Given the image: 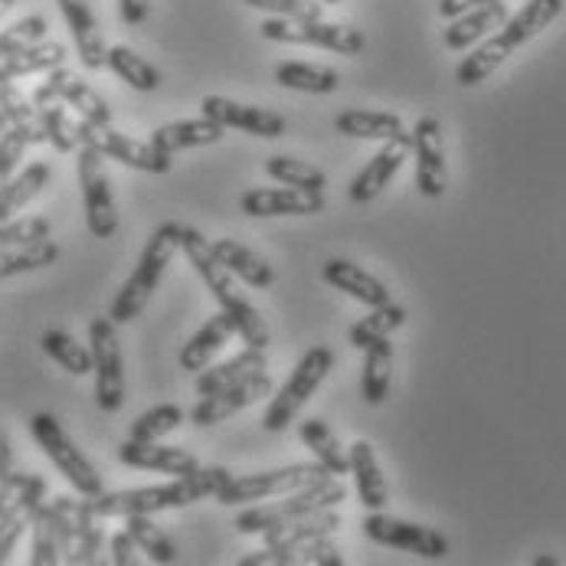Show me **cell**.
I'll return each instance as SVG.
<instances>
[{
  "label": "cell",
  "mask_w": 566,
  "mask_h": 566,
  "mask_svg": "<svg viewBox=\"0 0 566 566\" xmlns=\"http://www.w3.org/2000/svg\"><path fill=\"white\" fill-rule=\"evenodd\" d=\"M180 252L187 255V262L193 265V272L200 275V282L213 292L220 312H227L237 322V334L243 337L245 347L269 350V344H272L269 324L262 318V312L252 305V298L240 289V279L217 259L210 240L200 230L184 227V233H180Z\"/></svg>",
  "instance_id": "6da1fadb"
},
{
  "label": "cell",
  "mask_w": 566,
  "mask_h": 566,
  "mask_svg": "<svg viewBox=\"0 0 566 566\" xmlns=\"http://www.w3.org/2000/svg\"><path fill=\"white\" fill-rule=\"evenodd\" d=\"M230 482V472L220 465L197 469L190 475H180L167 485L128 488V491H102L88 497L92 511L98 517H128V514H161V511H180L197 501L213 497L220 488Z\"/></svg>",
  "instance_id": "7a4b0ae2"
},
{
  "label": "cell",
  "mask_w": 566,
  "mask_h": 566,
  "mask_svg": "<svg viewBox=\"0 0 566 566\" xmlns=\"http://www.w3.org/2000/svg\"><path fill=\"white\" fill-rule=\"evenodd\" d=\"M564 13V0H527L514 17H507L494 36H488L479 50H472V56H465L455 66V82L472 88L479 82H485L514 50H521L524 43H531L541 30H547L557 17Z\"/></svg>",
  "instance_id": "3957f363"
},
{
  "label": "cell",
  "mask_w": 566,
  "mask_h": 566,
  "mask_svg": "<svg viewBox=\"0 0 566 566\" xmlns=\"http://www.w3.org/2000/svg\"><path fill=\"white\" fill-rule=\"evenodd\" d=\"M180 233H184V223H177V220H167V223H161L151 233V240L145 243L142 255H138L135 272L125 279V285L118 289V295H115V302L108 308V318L112 322L132 324L148 308V302L155 298V292L161 285L167 265L180 252Z\"/></svg>",
  "instance_id": "277c9868"
},
{
  "label": "cell",
  "mask_w": 566,
  "mask_h": 566,
  "mask_svg": "<svg viewBox=\"0 0 566 566\" xmlns=\"http://www.w3.org/2000/svg\"><path fill=\"white\" fill-rule=\"evenodd\" d=\"M344 497H347V485L337 475H324L312 485L282 494V501H275V504H252V507L240 511L237 531L240 534H265V531H275V527L292 524L298 517H308L315 511L337 507Z\"/></svg>",
  "instance_id": "5b68a950"
},
{
  "label": "cell",
  "mask_w": 566,
  "mask_h": 566,
  "mask_svg": "<svg viewBox=\"0 0 566 566\" xmlns=\"http://www.w3.org/2000/svg\"><path fill=\"white\" fill-rule=\"evenodd\" d=\"M331 367H334V350L331 347H324V344L308 347L305 357L295 364L292 377L272 397V403L262 416V429L265 432H285L292 422H298V412L305 409V403L315 397V390L327 380Z\"/></svg>",
  "instance_id": "8992f818"
},
{
  "label": "cell",
  "mask_w": 566,
  "mask_h": 566,
  "mask_svg": "<svg viewBox=\"0 0 566 566\" xmlns=\"http://www.w3.org/2000/svg\"><path fill=\"white\" fill-rule=\"evenodd\" d=\"M30 436L43 449V455L56 465V472L76 488L82 497H95L105 491L98 469L85 459V452L70 439V432L63 429V422L53 412H33L30 416Z\"/></svg>",
  "instance_id": "52a82bcc"
},
{
  "label": "cell",
  "mask_w": 566,
  "mask_h": 566,
  "mask_svg": "<svg viewBox=\"0 0 566 566\" xmlns=\"http://www.w3.org/2000/svg\"><path fill=\"white\" fill-rule=\"evenodd\" d=\"M88 350H92V374H95V406L102 412H118L125 406V357H122L118 324L112 318H92Z\"/></svg>",
  "instance_id": "ba28073f"
},
{
  "label": "cell",
  "mask_w": 566,
  "mask_h": 566,
  "mask_svg": "<svg viewBox=\"0 0 566 566\" xmlns=\"http://www.w3.org/2000/svg\"><path fill=\"white\" fill-rule=\"evenodd\" d=\"M324 475H331L322 462H295L285 469H272V472H259V475H230V482L213 494L217 504L223 507H237V504H252V501H265V497H279L289 491L312 485Z\"/></svg>",
  "instance_id": "9c48e42d"
},
{
  "label": "cell",
  "mask_w": 566,
  "mask_h": 566,
  "mask_svg": "<svg viewBox=\"0 0 566 566\" xmlns=\"http://www.w3.org/2000/svg\"><path fill=\"white\" fill-rule=\"evenodd\" d=\"M259 33L272 43H295V46H318L340 56H357L367 46V36L344 23H324V20H285L269 17Z\"/></svg>",
  "instance_id": "30bf717a"
},
{
  "label": "cell",
  "mask_w": 566,
  "mask_h": 566,
  "mask_svg": "<svg viewBox=\"0 0 566 566\" xmlns=\"http://www.w3.org/2000/svg\"><path fill=\"white\" fill-rule=\"evenodd\" d=\"M82 203H85V227L95 240H112L118 233V207L112 197V180L105 174V158L95 148L80 145L76 151Z\"/></svg>",
  "instance_id": "8fae6325"
},
{
  "label": "cell",
  "mask_w": 566,
  "mask_h": 566,
  "mask_svg": "<svg viewBox=\"0 0 566 566\" xmlns=\"http://www.w3.org/2000/svg\"><path fill=\"white\" fill-rule=\"evenodd\" d=\"M76 138H80V145H85V148H95L102 158L125 164L132 170L170 174V167H174V158L161 155L151 142H138L132 135H122L112 125H92V122L80 118L76 122Z\"/></svg>",
  "instance_id": "7c38bea8"
},
{
  "label": "cell",
  "mask_w": 566,
  "mask_h": 566,
  "mask_svg": "<svg viewBox=\"0 0 566 566\" xmlns=\"http://www.w3.org/2000/svg\"><path fill=\"white\" fill-rule=\"evenodd\" d=\"M364 534L374 541V544H384V547H397L406 554H416L422 560H442L449 554V541L446 534H439L436 527H426V524H412L403 517H390L384 511H370L364 517Z\"/></svg>",
  "instance_id": "4fadbf2b"
},
{
  "label": "cell",
  "mask_w": 566,
  "mask_h": 566,
  "mask_svg": "<svg viewBox=\"0 0 566 566\" xmlns=\"http://www.w3.org/2000/svg\"><path fill=\"white\" fill-rule=\"evenodd\" d=\"M30 102H33V105L63 102V105H70L80 118L92 122V125H112V108H108V102H105L88 82L80 80L76 73H70L66 66L50 70V73H46V82L36 85V92H33Z\"/></svg>",
  "instance_id": "5bb4252c"
},
{
  "label": "cell",
  "mask_w": 566,
  "mask_h": 566,
  "mask_svg": "<svg viewBox=\"0 0 566 566\" xmlns=\"http://www.w3.org/2000/svg\"><path fill=\"white\" fill-rule=\"evenodd\" d=\"M409 135H412V155H416V187L426 200H439L449 187L442 122L436 115H422Z\"/></svg>",
  "instance_id": "9a60e30c"
},
{
  "label": "cell",
  "mask_w": 566,
  "mask_h": 566,
  "mask_svg": "<svg viewBox=\"0 0 566 566\" xmlns=\"http://www.w3.org/2000/svg\"><path fill=\"white\" fill-rule=\"evenodd\" d=\"M272 390H275V384H272V377H269L265 370L249 374V377L230 384V387H223V390H217V394H210V397H200V403L190 409V422H193L197 429L220 426V422H227L230 416L243 412L245 406L272 397Z\"/></svg>",
  "instance_id": "2e32d148"
},
{
  "label": "cell",
  "mask_w": 566,
  "mask_h": 566,
  "mask_svg": "<svg viewBox=\"0 0 566 566\" xmlns=\"http://www.w3.org/2000/svg\"><path fill=\"white\" fill-rule=\"evenodd\" d=\"M200 115L213 118L223 128H237V132H245L252 138H265V142L282 138L285 128H289V122L279 112L245 105V102H237V98H227V95H203Z\"/></svg>",
  "instance_id": "e0dca14e"
},
{
  "label": "cell",
  "mask_w": 566,
  "mask_h": 566,
  "mask_svg": "<svg viewBox=\"0 0 566 566\" xmlns=\"http://www.w3.org/2000/svg\"><path fill=\"white\" fill-rule=\"evenodd\" d=\"M327 207L324 193L302 190V187H255L243 193L240 210L249 220H269V217H315Z\"/></svg>",
  "instance_id": "ac0fdd59"
},
{
  "label": "cell",
  "mask_w": 566,
  "mask_h": 566,
  "mask_svg": "<svg viewBox=\"0 0 566 566\" xmlns=\"http://www.w3.org/2000/svg\"><path fill=\"white\" fill-rule=\"evenodd\" d=\"M46 479L36 472H27L20 488L10 494L3 514H0V566L10 560V554L17 551L20 537L27 534V527L33 524V514L40 511V504L46 501Z\"/></svg>",
  "instance_id": "d6986e66"
},
{
  "label": "cell",
  "mask_w": 566,
  "mask_h": 566,
  "mask_svg": "<svg viewBox=\"0 0 566 566\" xmlns=\"http://www.w3.org/2000/svg\"><path fill=\"white\" fill-rule=\"evenodd\" d=\"M409 151H412V135L409 132L390 138V142H384V148L364 164V170L350 180V187H347L350 203H360V207L364 203H374L390 187V180L400 174V167L409 158Z\"/></svg>",
  "instance_id": "ffe728a7"
},
{
  "label": "cell",
  "mask_w": 566,
  "mask_h": 566,
  "mask_svg": "<svg viewBox=\"0 0 566 566\" xmlns=\"http://www.w3.org/2000/svg\"><path fill=\"white\" fill-rule=\"evenodd\" d=\"M118 462L128 469H142V472H161V475H190L200 469V459L190 449L180 446H164V442H138V439H125L118 446Z\"/></svg>",
  "instance_id": "44dd1931"
},
{
  "label": "cell",
  "mask_w": 566,
  "mask_h": 566,
  "mask_svg": "<svg viewBox=\"0 0 566 566\" xmlns=\"http://www.w3.org/2000/svg\"><path fill=\"white\" fill-rule=\"evenodd\" d=\"M322 279L331 289H337V292L357 298V302L367 305V308H377V305L394 302V298H390V289H387L377 275H370L364 265H357V262H350V259H327L322 265Z\"/></svg>",
  "instance_id": "7402d4cb"
},
{
  "label": "cell",
  "mask_w": 566,
  "mask_h": 566,
  "mask_svg": "<svg viewBox=\"0 0 566 566\" xmlns=\"http://www.w3.org/2000/svg\"><path fill=\"white\" fill-rule=\"evenodd\" d=\"M337 531H340V514H337L334 507H327V511H315V514H308V517H298V521H292V524H282V527H275V531H265L262 537H265V547H269V551L289 557V564L295 566V551H298L302 544L318 541V537H331V534H337Z\"/></svg>",
  "instance_id": "603a6c76"
},
{
  "label": "cell",
  "mask_w": 566,
  "mask_h": 566,
  "mask_svg": "<svg viewBox=\"0 0 566 566\" xmlns=\"http://www.w3.org/2000/svg\"><path fill=\"white\" fill-rule=\"evenodd\" d=\"M347 475H354L357 497H360V504H364L367 511H384V507H387L390 488H387V479H384L377 449H374L367 439H357V442L347 449Z\"/></svg>",
  "instance_id": "cb8c5ba5"
},
{
  "label": "cell",
  "mask_w": 566,
  "mask_h": 566,
  "mask_svg": "<svg viewBox=\"0 0 566 566\" xmlns=\"http://www.w3.org/2000/svg\"><path fill=\"white\" fill-rule=\"evenodd\" d=\"M70 33H73V43H76V53H80L82 66L85 70H105V36H102V27L88 7V0H56Z\"/></svg>",
  "instance_id": "d4e9b609"
},
{
  "label": "cell",
  "mask_w": 566,
  "mask_h": 566,
  "mask_svg": "<svg viewBox=\"0 0 566 566\" xmlns=\"http://www.w3.org/2000/svg\"><path fill=\"white\" fill-rule=\"evenodd\" d=\"M227 135L223 125H217L213 118L200 115V118H184V122H167L161 128H155V135L148 138L161 155L174 158L180 151L190 148H207V145H220Z\"/></svg>",
  "instance_id": "484cf974"
},
{
  "label": "cell",
  "mask_w": 566,
  "mask_h": 566,
  "mask_svg": "<svg viewBox=\"0 0 566 566\" xmlns=\"http://www.w3.org/2000/svg\"><path fill=\"white\" fill-rule=\"evenodd\" d=\"M230 337H237V322L227 312H217L210 322L200 324V331L190 334V340L180 347V370L187 374H200L203 367H210V360L230 344Z\"/></svg>",
  "instance_id": "4316f807"
},
{
  "label": "cell",
  "mask_w": 566,
  "mask_h": 566,
  "mask_svg": "<svg viewBox=\"0 0 566 566\" xmlns=\"http://www.w3.org/2000/svg\"><path fill=\"white\" fill-rule=\"evenodd\" d=\"M334 132L344 138H357V142H390L397 135H403V118L397 112H380V108H344L334 118Z\"/></svg>",
  "instance_id": "83f0119b"
},
{
  "label": "cell",
  "mask_w": 566,
  "mask_h": 566,
  "mask_svg": "<svg viewBox=\"0 0 566 566\" xmlns=\"http://www.w3.org/2000/svg\"><path fill=\"white\" fill-rule=\"evenodd\" d=\"M507 20V7L504 0H491L485 7H475V10H465L462 17L449 20L442 40L449 50H469L472 43H479L482 36H488V30H497L501 23Z\"/></svg>",
  "instance_id": "f1b7e54d"
},
{
  "label": "cell",
  "mask_w": 566,
  "mask_h": 566,
  "mask_svg": "<svg viewBox=\"0 0 566 566\" xmlns=\"http://www.w3.org/2000/svg\"><path fill=\"white\" fill-rule=\"evenodd\" d=\"M213 252L217 259L243 282L249 289H272L275 285V269L269 265V259H262L259 252H252L249 245H243L240 240H213Z\"/></svg>",
  "instance_id": "f546056e"
},
{
  "label": "cell",
  "mask_w": 566,
  "mask_h": 566,
  "mask_svg": "<svg viewBox=\"0 0 566 566\" xmlns=\"http://www.w3.org/2000/svg\"><path fill=\"white\" fill-rule=\"evenodd\" d=\"M394 384V344L390 337L374 340L364 347V367H360V397L367 406H380L390 397Z\"/></svg>",
  "instance_id": "4dcf8cb0"
},
{
  "label": "cell",
  "mask_w": 566,
  "mask_h": 566,
  "mask_svg": "<svg viewBox=\"0 0 566 566\" xmlns=\"http://www.w3.org/2000/svg\"><path fill=\"white\" fill-rule=\"evenodd\" d=\"M259 370H265V350H259V347H243L237 357H230V360H223V364H213V367H203V370L197 374L193 390H197V397H210V394H217V390H223V387L243 380L249 374H259Z\"/></svg>",
  "instance_id": "1f68e13d"
},
{
  "label": "cell",
  "mask_w": 566,
  "mask_h": 566,
  "mask_svg": "<svg viewBox=\"0 0 566 566\" xmlns=\"http://www.w3.org/2000/svg\"><path fill=\"white\" fill-rule=\"evenodd\" d=\"M53 170L46 161L27 164L20 174H13L3 187H0V223L3 220H13L30 200H36L43 193V187L50 184Z\"/></svg>",
  "instance_id": "d6a6232c"
},
{
  "label": "cell",
  "mask_w": 566,
  "mask_h": 566,
  "mask_svg": "<svg viewBox=\"0 0 566 566\" xmlns=\"http://www.w3.org/2000/svg\"><path fill=\"white\" fill-rule=\"evenodd\" d=\"M105 70H112L125 85L135 92H158L161 88V73L151 66L145 56H138L132 46H108L105 53Z\"/></svg>",
  "instance_id": "836d02e7"
},
{
  "label": "cell",
  "mask_w": 566,
  "mask_h": 566,
  "mask_svg": "<svg viewBox=\"0 0 566 566\" xmlns=\"http://www.w3.org/2000/svg\"><path fill=\"white\" fill-rule=\"evenodd\" d=\"M298 439L315 452V462H322L331 475H347V449H340L337 436L324 419H302L298 422Z\"/></svg>",
  "instance_id": "e575fe53"
},
{
  "label": "cell",
  "mask_w": 566,
  "mask_h": 566,
  "mask_svg": "<svg viewBox=\"0 0 566 566\" xmlns=\"http://www.w3.org/2000/svg\"><path fill=\"white\" fill-rule=\"evenodd\" d=\"M60 255H63V249L53 240L17 245V249H0V282L3 279H17V275H30V272H40V269H50V265L60 262Z\"/></svg>",
  "instance_id": "d590c367"
},
{
  "label": "cell",
  "mask_w": 566,
  "mask_h": 566,
  "mask_svg": "<svg viewBox=\"0 0 566 566\" xmlns=\"http://www.w3.org/2000/svg\"><path fill=\"white\" fill-rule=\"evenodd\" d=\"M272 76L279 85H285L292 92H308V95H331L340 85L337 70L315 66V63H279Z\"/></svg>",
  "instance_id": "8d00e7d4"
},
{
  "label": "cell",
  "mask_w": 566,
  "mask_h": 566,
  "mask_svg": "<svg viewBox=\"0 0 566 566\" xmlns=\"http://www.w3.org/2000/svg\"><path fill=\"white\" fill-rule=\"evenodd\" d=\"M125 531L135 537L138 551L148 554L151 564H177V557H180V554H177V544L170 541V534H167L164 527H158V524L151 521V514H128V517H125Z\"/></svg>",
  "instance_id": "74e56055"
},
{
  "label": "cell",
  "mask_w": 566,
  "mask_h": 566,
  "mask_svg": "<svg viewBox=\"0 0 566 566\" xmlns=\"http://www.w3.org/2000/svg\"><path fill=\"white\" fill-rule=\"evenodd\" d=\"M43 142H46V135H43V128H40L36 118L17 122V125H10V128L0 135V187L17 174L23 155H27L33 145H43Z\"/></svg>",
  "instance_id": "f35d334b"
},
{
  "label": "cell",
  "mask_w": 566,
  "mask_h": 566,
  "mask_svg": "<svg viewBox=\"0 0 566 566\" xmlns=\"http://www.w3.org/2000/svg\"><path fill=\"white\" fill-rule=\"evenodd\" d=\"M403 324H406L403 305L387 302V305L370 308V315H367V318H360V322L354 324V327L347 331V340H350V347H354V350H364V347H370L374 340L390 337V334H394V331H400Z\"/></svg>",
  "instance_id": "ab89813d"
},
{
  "label": "cell",
  "mask_w": 566,
  "mask_h": 566,
  "mask_svg": "<svg viewBox=\"0 0 566 566\" xmlns=\"http://www.w3.org/2000/svg\"><path fill=\"white\" fill-rule=\"evenodd\" d=\"M40 347H43V354L50 357V360H56L66 374H73V377H88L92 374V350L80 344L70 331H60V327H53V331H46L43 337H40Z\"/></svg>",
  "instance_id": "60d3db41"
},
{
  "label": "cell",
  "mask_w": 566,
  "mask_h": 566,
  "mask_svg": "<svg viewBox=\"0 0 566 566\" xmlns=\"http://www.w3.org/2000/svg\"><path fill=\"white\" fill-rule=\"evenodd\" d=\"M102 521L88 497H80V511H76V544H73V554H70V564L88 566L98 560L102 554V544H105V531H102Z\"/></svg>",
  "instance_id": "b9f144b4"
},
{
  "label": "cell",
  "mask_w": 566,
  "mask_h": 566,
  "mask_svg": "<svg viewBox=\"0 0 566 566\" xmlns=\"http://www.w3.org/2000/svg\"><path fill=\"white\" fill-rule=\"evenodd\" d=\"M265 174L285 187H302V190H318V193H324V187H327V174L322 167L289 158V155H272L265 161Z\"/></svg>",
  "instance_id": "7bdbcfd3"
},
{
  "label": "cell",
  "mask_w": 566,
  "mask_h": 566,
  "mask_svg": "<svg viewBox=\"0 0 566 566\" xmlns=\"http://www.w3.org/2000/svg\"><path fill=\"white\" fill-rule=\"evenodd\" d=\"M36 122L46 135V145H53L60 155L80 151V138H76V122L70 118L63 102H50V105H36Z\"/></svg>",
  "instance_id": "ee69618b"
},
{
  "label": "cell",
  "mask_w": 566,
  "mask_h": 566,
  "mask_svg": "<svg viewBox=\"0 0 566 566\" xmlns=\"http://www.w3.org/2000/svg\"><path fill=\"white\" fill-rule=\"evenodd\" d=\"M187 412L177 403H161L145 409L135 422H132V436L128 439H138V442H161L164 436L177 432L184 426Z\"/></svg>",
  "instance_id": "f6af8a7d"
},
{
  "label": "cell",
  "mask_w": 566,
  "mask_h": 566,
  "mask_svg": "<svg viewBox=\"0 0 566 566\" xmlns=\"http://www.w3.org/2000/svg\"><path fill=\"white\" fill-rule=\"evenodd\" d=\"M33 547H30V566H56L63 564V554H60V537H56V527H53V517H50V507L46 501L40 504V511L33 514Z\"/></svg>",
  "instance_id": "bcb514c9"
},
{
  "label": "cell",
  "mask_w": 566,
  "mask_h": 566,
  "mask_svg": "<svg viewBox=\"0 0 566 566\" xmlns=\"http://www.w3.org/2000/svg\"><path fill=\"white\" fill-rule=\"evenodd\" d=\"M50 233H53V223L46 217H13L0 223V249L43 243L50 240Z\"/></svg>",
  "instance_id": "7dc6e473"
},
{
  "label": "cell",
  "mask_w": 566,
  "mask_h": 566,
  "mask_svg": "<svg viewBox=\"0 0 566 566\" xmlns=\"http://www.w3.org/2000/svg\"><path fill=\"white\" fill-rule=\"evenodd\" d=\"M46 30H50V23H46V17H40V13L23 17V20H17L13 27L0 30V60L10 56V53H17V50L33 46V43H43V40H46Z\"/></svg>",
  "instance_id": "c3c4849f"
},
{
  "label": "cell",
  "mask_w": 566,
  "mask_h": 566,
  "mask_svg": "<svg viewBox=\"0 0 566 566\" xmlns=\"http://www.w3.org/2000/svg\"><path fill=\"white\" fill-rule=\"evenodd\" d=\"M245 3L285 20H322V0H245Z\"/></svg>",
  "instance_id": "681fc988"
},
{
  "label": "cell",
  "mask_w": 566,
  "mask_h": 566,
  "mask_svg": "<svg viewBox=\"0 0 566 566\" xmlns=\"http://www.w3.org/2000/svg\"><path fill=\"white\" fill-rule=\"evenodd\" d=\"M344 566V557L337 551V544H331V537H318V541H308L295 551V566Z\"/></svg>",
  "instance_id": "f907efd6"
},
{
  "label": "cell",
  "mask_w": 566,
  "mask_h": 566,
  "mask_svg": "<svg viewBox=\"0 0 566 566\" xmlns=\"http://www.w3.org/2000/svg\"><path fill=\"white\" fill-rule=\"evenodd\" d=\"M108 547H112V564L115 566H138L142 564V551H138V544H135V537L128 534V531H118V534H112V541H108Z\"/></svg>",
  "instance_id": "816d5d0a"
},
{
  "label": "cell",
  "mask_w": 566,
  "mask_h": 566,
  "mask_svg": "<svg viewBox=\"0 0 566 566\" xmlns=\"http://www.w3.org/2000/svg\"><path fill=\"white\" fill-rule=\"evenodd\" d=\"M23 475H27V472H20V469H17L13 446H10L7 432L0 429V482L10 488V491H17V488H20V482H23Z\"/></svg>",
  "instance_id": "f5cc1de1"
},
{
  "label": "cell",
  "mask_w": 566,
  "mask_h": 566,
  "mask_svg": "<svg viewBox=\"0 0 566 566\" xmlns=\"http://www.w3.org/2000/svg\"><path fill=\"white\" fill-rule=\"evenodd\" d=\"M118 13L128 27H142L151 13V0H118Z\"/></svg>",
  "instance_id": "db71d44e"
},
{
  "label": "cell",
  "mask_w": 566,
  "mask_h": 566,
  "mask_svg": "<svg viewBox=\"0 0 566 566\" xmlns=\"http://www.w3.org/2000/svg\"><path fill=\"white\" fill-rule=\"evenodd\" d=\"M485 3H491V0H439V17L442 20H455L465 10H475V7H485Z\"/></svg>",
  "instance_id": "11a10c76"
},
{
  "label": "cell",
  "mask_w": 566,
  "mask_h": 566,
  "mask_svg": "<svg viewBox=\"0 0 566 566\" xmlns=\"http://www.w3.org/2000/svg\"><path fill=\"white\" fill-rule=\"evenodd\" d=\"M10 125H13V118H10V112H7V108H0V135H3V132H7Z\"/></svg>",
  "instance_id": "9f6ffc18"
},
{
  "label": "cell",
  "mask_w": 566,
  "mask_h": 566,
  "mask_svg": "<svg viewBox=\"0 0 566 566\" xmlns=\"http://www.w3.org/2000/svg\"><path fill=\"white\" fill-rule=\"evenodd\" d=\"M13 3H17V0H0V20L10 13V7H13Z\"/></svg>",
  "instance_id": "6f0895ef"
},
{
  "label": "cell",
  "mask_w": 566,
  "mask_h": 566,
  "mask_svg": "<svg viewBox=\"0 0 566 566\" xmlns=\"http://www.w3.org/2000/svg\"><path fill=\"white\" fill-rule=\"evenodd\" d=\"M534 566H557V560H554V557H537Z\"/></svg>",
  "instance_id": "680465c9"
},
{
  "label": "cell",
  "mask_w": 566,
  "mask_h": 566,
  "mask_svg": "<svg viewBox=\"0 0 566 566\" xmlns=\"http://www.w3.org/2000/svg\"><path fill=\"white\" fill-rule=\"evenodd\" d=\"M7 501H10V494H0V514H3V507H7Z\"/></svg>",
  "instance_id": "91938a15"
},
{
  "label": "cell",
  "mask_w": 566,
  "mask_h": 566,
  "mask_svg": "<svg viewBox=\"0 0 566 566\" xmlns=\"http://www.w3.org/2000/svg\"><path fill=\"white\" fill-rule=\"evenodd\" d=\"M0 494H13V491H10V488L3 485V482H0Z\"/></svg>",
  "instance_id": "94428289"
},
{
  "label": "cell",
  "mask_w": 566,
  "mask_h": 566,
  "mask_svg": "<svg viewBox=\"0 0 566 566\" xmlns=\"http://www.w3.org/2000/svg\"><path fill=\"white\" fill-rule=\"evenodd\" d=\"M322 3H331V7H334V3H340V0H322Z\"/></svg>",
  "instance_id": "6125c7cd"
}]
</instances>
